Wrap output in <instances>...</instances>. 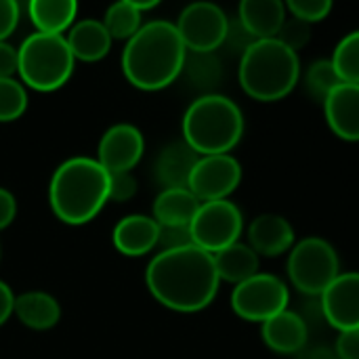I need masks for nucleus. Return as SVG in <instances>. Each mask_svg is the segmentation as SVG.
Returning <instances> with one entry per match:
<instances>
[{"instance_id": "obj_1", "label": "nucleus", "mask_w": 359, "mask_h": 359, "mask_svg": "<svg viewBox=\"0 0 359 359\" xmlns=\"http://www.w3.org/2000/svg\"><path fill=\"white\" fill-rule=\"evenodd\" d=\"M145 284L151 297L179 313L206 309L219 292L215 257L196 244L160 250L145 269Z\"/></svg>"}, {"instance_id": "obj_2", "label": "nucleus", "mask_w": 359, "mask_h": 359, "mask_svg": "<svg viewBox=\"0 0 359 359\" xmlns=\"http://www.w3.org/2000/svg\"><path fill=\"white\" fill-rule=\"evenodd\" d=\"M187 48L177 25L166 19L143 23L122 50V72L141 90H162L170 86L185 67Z\"/></svg>"}, {"instance_id": "obj_3", "label": "nucleus", "mask_w": 359, "mask_h": 359, "mask_svg": "<svg viewBox=\"0 0 359 359\" xmlns=\"http://www.w3.org/2000/svg\"><path fill=\"white\" fill-rule=\"evenodd\" d=\"M109 200V172L95 160L76 156L61 162L48 183V204L67 225L93 221Z\"/></svg>"}, {"instance_id": "obj_4", "label": "nucleus", "mask_w": 359, "mask_h": 359, "mask_svg": "<svg viewBox=\"0 0 359 359\" xmlns=\"http://www.w3.org/2000/svg\"><path fill=\"white\" fill-rule=\"evenodd\" d=\"M301 59L278 38L257 40L240 55L238 80L242 90L261 103L286 99L301 82Z\"/></svg>"}, {"instance_id": "obj_5", "label": "nucleus", "mask_w": 359, "mask_h": 359, "mask_svg": "<svg viewBox=\"0 0 359 359\" xmlns=\"http://www.w3.org/2000/svg\"><path fill=\"white\" fill-rule=\"evenodd\" d=\"M181 128L183 141L198 156H221L242 141L244 114L229 97L206 93L189 103Z\"/></svg>"}, {"instance_id": "obj_6", "label": "nucleus", "mask_w": 359, "mask_h": 359, "mask_svg": "<svg viewBox=\"0 0 359 359\" xmlns=\"http://www.w3.org/2000/svg\"><path fill=\"white\" fill-rule=\"evenodd\" d=\"M19 78L23 86L40 93H50L67 84L74 74V55L65 36L29 34L17 48Z\"/></svg>"}, {"instance_id": "obj_7", "label": "nucleus", "mask_w": 359, "mask_h": 359, "mask_svg": "<svg viewBox=\"0 0 359 359\" xmlns=\"http://www.w3.org/2000/svg\"><path fill=\"white\" fill-rule=\"evenodd\" d=\"M286 273L290 284L305 297L320 299L324 290L343 273L334 246L318 236L297 240L288 252Z\"/></svg>"}, {"instance_id": "obj_8", "label": "nucleus", "mask_w": 359, "mask_h": 359, "mask_svg": "<svg viewBox=\"0 0 359 359\" xmlns=\"http://www.w3.org/2000/svg\"><path fill=\"white\" fill-rule=\"evenodd\" d=\"M290 290L284 280L273 273L259 271L250 280L233 286L231 292V309L233 313L252 324H263L273 316L288 309Z\"/></svg>"}, {"instance_id": "obj_9", "label": "nucleus", "mask_w": 359, "mask_h": 359, "mask_svg": "<svg viewBox=\"0 0 359 359\" xmlns=\"http://www.w3.org/2000/svg\"><path fill=\"white\" fill-rule=\"evenodd\" d=\"M189 231L198 248L217 255L240 242L244 231V217L231 200L202 202L194 221L189 223Z\"/></svg>"}, {"instance_id": "obj_10", "label": "nucleus", "mask_w": 359, "mask_h": 359, "mask_svg": "<svg viewBox=\"0 0 359 359\" xmlns=\"http://www.w3.org/2000/svg\"><path fill=\"white\" fill-rule=\"evenodd\" d=\"M175 25L187 53H215L227 40L229 17L215 2H191Z\"/></svg>"}, {"instance_id": "obj_11", "label": "nucleus", "mask_w": 359, "mask_h": 359, "mask_svg": "<svg viewBox=\"0 0 359 359\" xmlns=\"http://www.w3.org/2000/svg\"><path fill=\"white\" fill-rule=\"evenodd\" d=\"M242 183V166L231 154L200 156L191 170L187 189L200 202L229 200V196Z\"/></svg>"}, {"instance_id": "obj_12", "label": "nucleus", "mask_w": 359, "mask_h": 359, "mask_svg": "<svg viewBox=\"0 0 359 359\" xmlns=\"http://www.w3.org/2000/svg\"><path fill=\"white\" fill-rule=\"evenodd\" d=\"M145 151V139L141 130L133 124H114L109 126L99 141L97 162L111 172H133L141 162Z\"/></svg>"}, {"instance_id": "obj_13", "label": "nucleus", "mask_w": 359, "mask_h": 359, "mask_svg": "<svg viewBox=\"0 0 359 359\" xmlns=\"http://www.w3.org/2000/svg\"><path fill=\"white\" fill-rule=\"evenodd\" d=\"M318 301L322 318L334 330H359V271H343Z\"/></svg>"}, {"instance_id": "obj_14", "label": "nucleus", "mask_w": 359, "mask_h": 359, "mask_svg": "<svg viewBox=\"0 0 359 359\" xmlns=\"http://www.w3.org/2000/svg\"><path fill=\"white\" fill-rule=\"evenodd\" d=\"M261 339L278 355H301L309 341V326L301 313L286 309L261 324Z\"/></svg>"}, {"instance_id": "obj_15", "label": "nucleus", "mask_w": 359, "mask_h": 359, "mask_svg": "<svg viewBox=\"0 0 359 359\" xmlns=\"http://www.w3.org/2000/svg\"><path fill=\"white\" fill-rule=\"evenodd\" d=\"M248 246L259 257H280L292 250L297 244V233L290 221L282 215H259L248 225Z\"/></svg>"}, {"instance_id": "obj_16", "label": "nucleus", "mask_w": 359, "mask_h": 359, "mask_svg": "<svg viewBox=\"0 0 359 359\" xmlns=\"http://www.w3.org/2000/svg\"><path fill=\"white\" fill-rule=\"evenodd\" d=\"M330 130L349 143L359 141V84H339L322 103Z\"/></svg>"}, {"instance_id": "obj_17", "label": "nucleus", "mask_w": 359, "mask_h": 359, "mask_svg": "<svg viewBox=\"0 0 359 359\" xmlns=\"http://www.w3.org/2000/svg\"><path fill=\"white\" fill-rule=\"evenodd\" d=\"M286 17V4L280 0H242L238 6V23L252 40L276 38Z\"/></svg>"}, {"instance_id": "obj_18", "label": "nucleus", "mask_w": 359, "mask_h": 359, "mask_svg": "<svg viewBox=\"0 0 359 359\" xmlns=\"http://www.w3.org/2000/svg\"><path fill=\"white\" fill-rule=\"evenodd\" d=\"M160 225L147 215H128L111 231L116 250L124 257H143L158 246Z\"/></svg>"}, {"instance_id": "obj_19", "label": "nucleus", "mask_w": 359, "mask_h": 359, "mask_svg": "<svg viewBox=\"0 0 359 359\" xmlns=\"http://www.w3.org/2000/svg\"><path fill=\"white\" fill-rule=\"evenodd\" d=\"M65 40H67V46H69L74 59L86 61V63L103 59L111 48L109 32L105 29L101 19H93V17L76 21L69 27Z\"/></svg>"}, {"instance_id": "obj_20", "label": "nucleus", "mask_w": 359, "mask_h": 359, "mask_svg": "<svg viewBox=\"0 0 359 359\" xmlns=\"http://www.w3.org/2000/svg\"><path fill=\"white\" fill-rule=\"evenodd\" d=\"M200 156L181 139L166 145L158 160H156V179L162 189L187 187L194 166L198 164Z\"/></svg>"}, {"instance_id": "obj_21", "label": "nucleus", "mask_w": 359, "mask_h": 359, "mask_svg": "<svg viewBox=\"0 0 359 359\" xmlns=\"http://www.w3.org/2000/svg\"><path fill=\"white\" fill-rule=\"evenodd\" d=\"M200 204L187 187L162 189L154 202V221L160 227H189Z\"/></svg>"}, {"instance_id": "obj_22", "label": "nucleus", "mask_w": 359, "mask_h": 359, "mask_svg": "<svg viewBox=\"0 0 359 359\" xmlns=\"http://www.w3.org/2000/svg\"><path fill=\"white\" fill-rule=\"evenodd\" d=\"M13 313L32 330H50L61 320V307L55 297L40 290H29L15 297Z\"/></svg>"}, {"instance_id": "obj_23", "label": "nucleus", "mask_w": 359, "mask_h": 359, "mask_svg": "<svg viewBox=\"0 0 359 359\" xmlns=\"http://www.w3.org/2000/svg\"><path fill=\"white\" fill-rule=\"evenodd\" d=\"M212 257L221 282H229L238 286L259 273L261 257L246 242H236Z\"/></svg>"}, {"instance_id": "obj_24", "label": "nucleus", "mask_w": 359, "mask_h": 359, "mask_svg": "<svg viewBox=\"0 0 359 359\" xmlns=\"http://www.w3.org/2000/svg\"><path fill=\"white\" fill-rule=\"evenodd\" d=\"M78 13V2L74 0H32L27 4V17L36 32L59 34L74 25Z\"/></svg>"}, {"instance_id": "obj_25", "label": "nucleus", "mask_w": 359, "mask_h": 359, "mask_svg": "<svg viewBox=\"0 0 359 359\" xmlns=\"http://www.w3.org/2000/svg\"><path fill=\"white\" fill-rule=\"evenodd\" d=\"M141 11L137 8L135 0H120L116 4H111L105 15H103V25L109 32L111 40H130L139 29H141Z\"/></svg>"}, {"instance_id": "obj_26", "label": "nucleus", "mask_w": 359, "mask_h": 359, "mask_svg": "<svg viewBox=\"0 0 359 359\" xmlns=\"http://www.w3.org/2000/svg\"><path fill=\"white\" fill-rule=\"evenodd\" d=\"M303 84H305V90L311 99H316L318 103H324L328 99V95L339 86L343 84V80L339 78L334 65L330 59H318L313 61L303 74Z\"/></svg>"}, {"instance_id": "obj_27", "label": "nucleus", "mask_w": 359, "mask_h": 359, "mask_svg": "<svg viewBox=\"0 0 359 359\" xmlns=\"http://www.w3.org/2000/svg\"><path fill=\"white\" fill-rule=\"evenodd\" d=\"M330 61L343 82L359 84V29L349 32L339 40Z\"/></svg>"}, {"instance_id": "obj_28", "label": "nucleus", "mask_w": 359, "mask_h": 359, "mask_svg": "<svg viewBox=\"0 0 359 359\" xmlns=\"http://www.w3.org/2000/svg\"><path fill=\"white\" fill-rule=\"evenodd\" d=\"M27 109V93L21 80L0 78V122H13Z\"/></svg>"}, {"instance_id": "obj_29", "label": "nucleus", "mask_w": 359, "mask_h": 359, "mask_svg": "<svg viewBox=\"0 0 359 359\" xmlns=\"http://www.w3.org/2000/svg\"><path fill=\"white\" fill-rule=\"evenodd\" d=\"M183 72H187L198 86H215L221 78V63L212 53H191V57L187 53Z\"/></svg>"}, {"instance_id": "obj_30", "label": "nucleus", "mask_w": 359, "mask_h": 359, "mask_svg": "<svg viewBox=\"0 0 359 359\" xmlns=\"http://www.w3.org/2000/svg\"><path fill=\"white\" fill-rule=\"evenodd\" d=\"M286 11L290 13V17L313 25V23L324 21L332 13V2L330 0H290L286 2Z\"/></svg>"}, {"instance_id": "obj_31", "label": "nucleus", "mask_w": 359, "mask_h": 359, "mask_svg": "<svg viewBox=\"0 0 359 359\" xmlns=\"http://www.w3.org/2000/svg\"><path fill=\"white\" fill-rule=\"evenodd\" d=\"M284 46H288L290 50H294L299 55L301 48H305L311 40V25L301 21V19H294V17H286L280 34L276 36Z\"/></svg>"}, {"instance_id": "obj_32", "label": "nucleus", "mask_w": 359, "mask_h": 359, "mask_svg": "<svg viewBox=\"0 0 359 359\" xmlns=\"http://www.w3.org/2000/svg\"><path fill=\"white\" fill-rule=\"evenodd\" d=\"M137 194V179L133 172H111L109 175V200L128 202Z\"/></svg>"}, {"instance_id": "obj_33", "label": "nucleus", "mask_w": 359, "mask_h": 359, "mask_svg": "<svg viewBox=\"0 0 359 359\" xmlns=\"http://www.w3.org/2000/svg\"><path fill=\"white\" fill-rule=\"evenodd\" d=\"M191 244L194 240L189 227H160V238H158L160 250H177Z\"/></svg>"}, {"instance_id": "obj_34", "label": "nucleus", "mask_w": 359, "mask_h": 359, "mask_svg": "<svg viewBox=\"0 0 359 359\" xmlns=\"http://www.w3.org/2000/svg\"><path fill=\"white\" fill-rule=\"evenodd\" d=\"M21 6L15 0H0V42H6V38L15 32L19 25Z\"/></svg>"}, {"instance_id": "obj_35", "label": "nucleus", "mask_w": 359, "mask_h": 359, "mask_svg": "<svg viewBox=\"0 0 359 359\" xmlns=\"http://www.w3.org/2000/svg\"><path fill=\"white\" fill-rule=\"evenodd\" d=\"M334 355L337 359H359V330L339 332V339L334 343Z\"/></svg>"}, {"instance_id": "obj_36", "label": "nucleus", "mask_w": 359, "mask_h": 359, "mask_svg": "<svg viewBox=\"0 0 359 359\" xmlns=\"http://www.w3.org/2000/svg\"><path fill=\"white\" fill-rule=\"evenodd\" d=\"M19 69L17 48L8 42H0V78H13Z\"/></svg>"}, {"instance_id": "obj_37", "label": "nucleus", "mask_w": 359, "mask_h": 359, "mask_svg": "<svg viewBox=\"0 0 359 359\" xmlns=\"http://www.w3.org/2000/svg\"><path fill=\"white\" fill-rule=\"evenodd\" d=\"M15 217H17V200L8 189L0 187V231L6 229L15 221Z\"/></svg>"}, {"instance_id": "obj_38", "label": "nucleus", "mask_w": 359, "mask_h": 359, "mask_svg": "<svg viewBox=\"0 0 359 359\" xmlns=\"http://www.w3.org/2000/svg\"><path fill=\"white\" fill-rule=\"evenodd\" d=\"M13 309H15V294L11 286L0 280V326L8 322V318L13 316Z\"/></svg>"}, {"instance_id": "obj_39", "label": "nucleus", "mask_w": 359, "mask_h": 359, "mask_svg": "<svg viewBox=\"0 0 359 359\" xmlns=\"http://www.w3.org/2000/svg\"><path fill=\"white\" fill-rule=\"evenodd\" d=\"M303 353H305L303 359H337L334 351H330V349H322V347L311 349V351H303Z\"/></svg>"}]
</instances>
